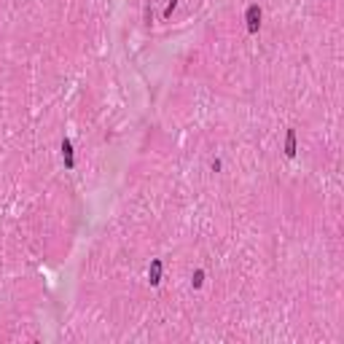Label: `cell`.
<instances>
[{
    "label": "cell",
    "instance_id": "6da1fadb",
    "mask_svg": "<svg viewBox=\"0 0 344 344\" xmlns=\"http://www.w3.org/2000/svg\"><path fill=\"white\" fill-rule=\"evenodd\" d=\"M245 27H247V33H258V27H261V8H258V3L247 6V11H245Z\"/></svg>",
    "mask_w": 344,
    "mask_h": 344
},
{
    "label": "cell",
    "instance_id": "7a4b0ae2",
    "mask_svg": "<svg viewBox=\"0 0 344 344\" xmlns=\"http://www.w3.org/2000/svg\"><path fill=\"white\" fill-rule=\"evenodd\" d=\"M161 269H164V266H161V258H154L151 266H148V282L151 285H159L161 282Z\"/></svg>",
    "mask_w": 344,
    "mask_h": 344
},
{
    "label": "cell",
    "instance_id": "3957f363",
    "mask_svg": "<svg viewBox=\"0 0 344 344\" xmlns=\"http://www.w3.org/2000/svg\"><path fill=\"white\" fill-rule=\"evenodd\" d=\"M62 159H65V167H68V169H73V167H75V156H73V142H70L68 137L62 140Z\"/></svg>",
    "mask_w": 344,
    "mask_h": 344
},
{
    "label": "cell",
    "instance_id": "277c9868",
    "mask_svg": "<svg viewBox=\"0 0 344 344\" xmlns=\"http://www.w3.org/2000/svg\"><path fill=\"white\" fill-rule=\"evenodd\" d=\"M285 156H288V159L296 156V132L293 129L285 132Z\"/></svg>",
    "mask_w": 344,
    "mask_h": 344
},
{
    "label": "cell",
    "instance_id": "5b68a950",
    "mask_svg": "<svg viewBox=\"0 0 344 344\" xmlns=\"http://www.w3.org/2000/svg\"><path fill=\"white\" fill-rule=\"evenodd\" d=\"M202 282H205V272H202V269H196V272H194V277H191V285H194V288H202Z\"/></svg>",
    "mask_w": 344,
    "mask_h": 344
},
{
    "label": "cell",
    "instance_id": "8992f818",
    "mask_svg": "<svg viewBox=\"0 0 344 344\" xmlns=\"http://www.w3.org/2000/svg\"><path fill=\"white\" fill-rule=\"evenodd\" d=\"M175 6H178V0H169V3H167V8H164V19H169V16H172Z\"/></svg>",
    "mask_w": 344,
    "mask_h": 344
}]
</instances>
